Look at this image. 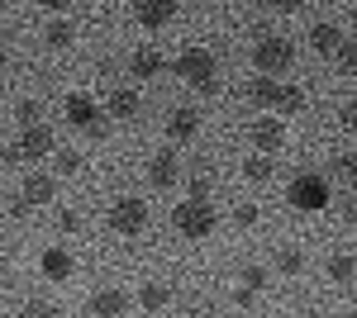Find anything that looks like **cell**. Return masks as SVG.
I'll use <instances>...</instances> for the list:
<instances>
[{"label":"cell","mask_w":357,"mask_h":318,"mask_svg":"<svg viewBox=\"0 0 357 318\" xmlns=\"http://www.w3.org/2000/svg\"><path fill=\"white\" fill-rule=\"evenodd\" d=\"M252 67H257V77H281V72H291L296 67V43L291 38H281V33H267V38H257L252 43Z\"/></svg>","instance_id":"obj_1"},{"label":"cell","mask_w":357,"mask_h":318,"mask_svg":"<svg viewBox=\"0 0 357 318\" xmlns=\"http://www.w3.org/2000/svg\"><path fill=\"white\" fill-rule=\"evenodd\" d=\"M329 181L319 176V171H301L291 186H286V205L296 214H319V209H329Z\"/></svg>","instance_id":"obj_2"},{"label":"cell","mask_w":357,"mask_h":318,"mask_svg":"<svg viewBox=\"0 0 357 318\" xmlns=\"http://www.w3.org/2000/svg\"><path fill=\"white\" fill-rule=\"evenodd\" d=\"M172 228H176L181 238H191V242L210 238V233H215V209L200 205V200H181V205L172 209Z\"/></svg>","instance_id":"obj_3"},{"label":"cell","mask_w":357,"mask_h":318,"mask_svg":"<svg viewBox=\"0 0 357 318\" xmlns=\"http://www.w3.org/2000/svg\"><path fill=\"white\" fill-rule=\"evenodd\" d=\"M62 114H67V124L72 129H82V133H91V138H105V114H100V105L91 100V95H82V90H72L67 100H62Z\"/></svg>","instance_id":"obj_4"},{"label":"cell","mask_w":357,"mask_h":318,"mask_svg":"<svg viewBox=\"0 0 357 318\" xmlns=\"http://www.w3.org/2000/svg\"><path fill=\"white\" fill-rule=\"evenodd\" d=\"M110 228L124 233V238H138V233L148 228V205H143L138 195H119L110 205Z\"/></svg>","instance_id":"obj_5"},{"label":"cell","mask_w":357,"mask_h":318,"mask_svg":"<svg viewBox=\"0 0 357 318\" xmlns=\"http://www.w3.org/2000/svg\"><path fill=\"white\" fill-rule=\"evenodd\" d=\"M20 157H24L29 166H33V161H43V157H57V148H53V133L43 129V124H38V129H24L20 138H15V148L5 152V161H20Z\"/></svg>","instance_id":"obj_6"},{"label":"cell","mask_w":357,"mask_h":318,"mask_svg":"<svg viewBox=\"0 0 357 318\" xmlns=\"http://www.w3.org/2000/svg\"><path fill=\"white\" fill-rule=\"evenodd\" d=\"M172 72H176V77H186L191 86H205V81H215V53L195 43V48H186V53L172 62Z\"/></svg>","instance_id":"obj_7"},{"label":"cell","mask_w":357,"mask_h":318,"mask_svg":"<svg viewBox=\"0 0 357 318\" xmlns=\"http://www.w3.org/2000/svg\"><path fill=\"white\" fill-rule=\"evenodd\" d=\"M248 143H252V152H276L281 143H286V124L281 119H272V114H257L252 124H248Z\"/></svg>","instance_id":"obj_8"},{"label":"cell","mask_w":357,"mask_h":318,"mask_svg":"<svg viewBox=\"0 0 357 318\" xmlns=\"http://www.w3.org/2000/svg\"><path fill=\"white\" fill-rule=\"evenodd\" d=\"M72 271H77V257H72L67 247H43V252H38V276H43L48 285H67Z\"/></svg>","instance_id":"obj_9"},{"label":"cell","mask_w":357,"mask_h":318,"mask_svg":"<svg viewBox=\"0 0 357 318\" xmlns=\"http://www.w3.org/2000/svg\"><path fill=\"white\" fill-rule=\"evenodd\" d=\"M148 181L158 190H172L181 181V157H176L172 148H167V152H153V157H148Z\"/></svg>","instance_id":"obj_10"},{"label":"cell","mask_w":357,"mask_h":318,"mask_svg":"<svg viewBox=\"0 0 357 318\" xmlns=\"http://www.w3.org/2000/svg\"><path fill=\"white\" fill-rule=\"evenodd\" d=\"M129 314V294L119 285H105V290L91 294V318H124Z\"/></svg>","instance_id":"obj_11"},{"label":"cell","mask_w":357,"mask_h":318,"mask_svg":"<svg viewBox=\"0 0 357 318\" xmlns=\"http://www.w3.org/2000/svg\"><path fill=\"white\" fill-rule=\"evenodd\" d=\"M195 133H200V114L191 105H176L167 114V143H191Z\"/></svg>","instance_id":"obj_12"},{"label":"cell","mask_w":357,"mask_h":318,"mask_svg":"<svg viewBox=\"0 0 357 318\" xmlns=\"http://www.w3.org/2000/svg\"><path fill=\"white\" fill-rule=\"evenodd\" d=\"M343 43H348V38H343V29L329 24V19H319V24L310 29V48H314L319 57H338V53H343Z\"/></svg>","instance_id":"obj_13"},{"label":"cell","mask_w":357,"mask_h":318,"mask_svg":"<svg viewBox=\"0 0 357 318\" xmlns=\"http://www.w3.org/2000/svg\"><path fill=\"white\" fill-rule=\"evenodd\" d=\"M134 19L143 29H162L167 19H176V5H172V0H138V5H134Z\"/></svg>","instance_id":"obj_14"},{"label":"cell","mask_w":357,"mask_h":318,"mask_svg":"<svg viewBox=\"0 0 357 318\" xmlns=\"http://www.w3.org/2000/svg\"><path fill=\"white\" fill-rule=\"evenodd\" d=\"M20 195H24L29 205H48V200L57 195V181H53V176H43V171H29V176H24V190H20Z\"/></svg>","instance_id":"obj_15"},{"label":"cell","mask_w":357,"mask_h":318,"mask_svg":"<svg viewBox=\"0 0 357 318\" xmlns=\"http://www.w3.org/2000/svg\"><path fill=\"white\" fill-rule=\"evenodd\" d=\"M162 67H167L162 53H153V48H138V53L129 57V77H134V81H153Z\"/></svg>","instance_id":"obj_16"},{"label":"cell","mask_w":357,"mask_h":318,"mask_svg":"<svg viewBox=\"0 0 357 318\" xmlns=\"http://www.w3.org/2000/svg\"><path fill=\"white\" fill-rule=\"evenodd\" d=\"M324 276H329V285H353L357 280V257L353 252H333L329 266H324Z\"/></svg>","instance_id":"obj_17"},{"label":"cell","mask_w":357,"mask_h":318,"mask_svg":"<svg viewBox=\"0 0 357 318\" xmlns=\"http://www.w3.org/2000/svg\"><path fill=\"white\" fill-rule=\"evenodd\" d=\"M167 304H172V285H162V280H148V285L138 290V309H143V314H162Z\"/></svg>","instance_id":"obj_18"},{"label":"cell","mask_w":357,"mask_h":318,"mask_svg":"<svg viewBox=\"0 0 357 318\" xmlns=\"http://www.w3.org/2000/svg\"><path fill=\"white\" fill-rule=\"evenodd\" d=\"M43 43H48L53 53L72 48V43H77V24H72V19H48V24H43Z\"/></svg>","instance_id":"obj_19"},{"label":"cell","mask_w":357,"mask_h":318,"mask_svg":"<svg viewBox=\"0 0 357 318\" xmlns=\"http://www.w3.org/2000/svg\"><path fill=\"white\" fill-rule=\"evenodd\" d=\"M248 100L257 109H276V100H281V86H276L272 77H252L248 81Z\"/></svg>","instance_id":"obj_20"},{"label":"cell","mask_w":357,"mask_h":318,"mask_svg":"<svg viewBox=\"0 0 357 318\" xmlns=\"http://www.w3.org/2000/svg\"><path fill=\"white\" fill-rule=\"evenodd\" d=\"M138 109H143V100H138L134 86H119V90H110V114H114V119H138Z\"/></svg>","instance_id":"obj_21"},{"label":"cell","mask_w":357,"mask_h":318,"mask_svg":"<svg viewBox=\"0 0 357 318\" xmlns=\"http://www.w3.org/2000/svg\"><path fill=\"white\" fill-rule=\"evenodd\" d=\"M276 271H281V276H301L305 271V247L281 242V247H276Z\"/></svg>","instance_id":"obj_22"},{"label":"cell","mask_w":357,"mask_h":318,"mask_svg":"<svg viewBox=\"0 0 357 318\" xmlns=\"http://www.w3.org/2000/svg\"><path fill=\"white\" fill-rule=\"evenodd\" d=\"M238 290H248V294H262V290H267V266L243 262V266H238Z\"/></svg>","instance_id":"obj_23"},{"label":"cell","mask_w":357,"mask_h":318,"mask_svg":"<svg viewBox=\"0 0 357 318\" xmlns=\"http://www.w3.org/2000/svg\"><path fill=\"white\" fill-rule=\"evenodd\" d=\"M243 181H248V186H267V181H272V157L252 152V157L243 161Z\"/></svg>","instance_id":"obj_24"},{"label":"cell","mask_w":357,"mask_h":318,"mask_svg":"<svg viewBox=\"0 0 357 318\" xmlns=\"http://www.w3.org/2000/svg\"><path fill=\"white\" fill-rule=\"evenodd\" d=\"M210 190H215L210 171H205V166H195L191 176H186V200H200V205H210Z\"/></svg>","instance_id":"obj_25"},{"label":"cell","mask_w":357,"mask_h":318,"mask_svg":"<svg viewBox=\"0 0 357 318\" xmlns=\"http://www.w3.org/2000/svg\"><path fill=\"white\" fill-rule=\"evenodd\" d=\"M276 109H281V114H301V109H305V90H301V86H281Z\"/></svg>","instance_id":"obj_26"},{"label":"cell","mask_w":357,"mask_h":318,"mask_svg":"<svg viewBox=\"0 0 357 318\" xmlns=\"http://www.w3.org/2000/svg\"><path fill=\"white\" fill-rule=\"evenodd\" d=\"M57 171H67V176H77V171H82V166H86V157H82V152H77V148H57Z\"/></svg>","instance_id":"obj_27"},{"label":"cell","mask_w":357,"mask_h":318,"mask_svg":"<svg viewBox=\"0 0 357 318\" xmlns=\"http://www.w3.org/2000/svg\"><path fill=\"white\" fill-rule=\"evenodd\" d=\"M257 218H262V209H257L252 200H243V205H234V223H238V228H257Z\"/></svg>","instance_id":"obj_28"},{"label":"cell","mask_w":357,"mask_h":318,"mask_svg":"<svg viewBox=\"0 0 357 318\" xmlns=\"http://www.w3.org/2000/svg\"><path fill=\"white\" fill-rule=\"evenodd\" d=\"M38 114H43L38 100H20V109H15V119H20L24 129H38Z\"/></svg>","instance_id":"obj_29"},{"label":"cell","mask_w":357,"mask_h":318,"mask_svg":"<svg viewBox=\"0 0 357 318\" xmlns=\"http://www.w3.org/2000/svg\"><path fill=\"white\" fill-rule=\"evenodd\" d=\"M333 171H338V181H357V152H338Z\"/></svg>","instance_id":"obj_30"},{"label":"cell","mask_w":357,"mask_h":318,"mask_svg":"<svg viewBox=\"0 0 357 318\" xmlns=\"http://www.w3.org/2000/svg\"><path fill=\"white\" fill-rule=\"evenodd\" d=\"M57 233H82V214L62 209V214H57Z\"/></svg>","instance_id":"obj_31"},{"label":"cell","mask_w":357,"mask_h":318,"mask_svg":"<svg viewBox=\"0 0 357 318\" xmlns=\"http://www.w3.org/2000/svg\"><path fill=\"white\" fill-rule=\"evenodd\" d=\"M24 318H57V309L48 304V299H29V304H24Z\"/></svg>","instance_id":"obj_32"},{"label":"cell","mask_w":357,"mask_h":318,"mask_svg":"<svg viewBox=\"0 0 357 318\" xmlns=\"http://www.w3.org/2000/svg\"><path fill=\"white\" fill-rule=\"evenodd\" d=\"M338 124L348 133H357V100H343V105H338Z\"/></svg>","instance_id":"obj_33"},{"label":"cell","mask_w":357,"mask_h":318,"mask_svg":"<svg viewBox=\"0 0 357 318\" xmlns=\"http://www.w3.org/2000/svg\"><path fill=\"white\" fill-rule=\"evenodd\" d=\"M338 67H343L348 77H357V43H343V53H338Z\"/></svg>","instance_id":"obj_34"},{"label":"cell","mask_w":357,"mask_h":318,"mask_svg":"<svg viewBox=\"0 0 357 318\" xmlns=\"http://www.w3.org/2000/svg\"><path fill=\"white\" fill-rule=\"evenodd\" d=\"M29 214H33V205H29L24 195H15V200H10V218H29Z\"/></svg>","instance_id":"obj_35"},{"label":"cell","mask_w":357,"mask_h":318,"mask_svg":"<svg viewBox=\"0 0 357 318\" xmlns=\"http://www.w3.org/2000/svg\"><path fill=\"white\" fill-rule=\"evenodd\" d=\"M234 304H238V309H252V304H257V294H248V290H234Z\"/></svg>","instance_id":"obj_36"},{"label":"cell","mask_w":357,"mask_h":318,"mask_svg":"<svg viewBox=\"0 0 357 318\" xmlns=\"http://www.w3.org/2000/svg\"><path fill=\"white\" fill-rule=\"evenodd\" d=\"M348 223H353V228H357V200H353V205H348Z\"/></svg>","instance_id":"obj_37"},{"label":"cell","mask_w":357,"mask_h":318,"mask_svg":"<svg viewBox=\"0 0 357 318\" xmlns=\"http://www.w3.org/2000/svg\"><path fill=\"white\" fill-rule=\"evenodd\" d=\"M348 24H353V33H357V5H353V10H348Z\"/></svg>","instance_id":"obj_38"},{"label":"cell","mask_w":357,"mask_h":318,"mask_svg":"<svg viewBox=\"0 0 357 318\" xmlns=\"http://www.w3.org/2000/svg\"><path fill=\"white\" fill-rule=\"evenodd\" d=\"M301 318H324V314H301Z\"/></svg>","instance_id":"obj_39"},{"label":"cell","mask_w":357,"mask_h":318,"mask_svg":"<svg viewBox=\"0 0 357 318\" xmlns=\"http://www.w3.org/2000/svg\"><path fill=\"white\" fill-rule=\"evenodd\" d=\"M224 318H248V314H224Z\"/></svg>","instance_id":"obj_40"}]
</instances>
